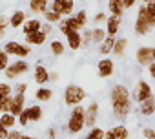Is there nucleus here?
I'll return each instance as SVG.
<instances>
[{
	"mask_svg": "<svg viewBox=\"0 0 155 139\" xmlns=\"http://www.w3.org/2000/svg\"><path fill=\"white\" fill-rule=\"evenodd\" d=\"M110 104L113 110V115L117 119H126L131 110H133V99H131V92L128 90V86L124 84H115L110 90Z\"/></svg>",
	"mask_w": 155,
	"mask_h": 139,
	"instance_id": "nucleus-1",
	"label": "nucleus"
},
{
	"mask_svg": "<svg viewBox=\"0 0 155 139\" xmlns=\"http://www.w3.org/2000/svg\"><path fill=\"white\" fill-rule=\"evenodd\" d=\"M84 128H86V108L82 104H79V106H75L71 110L68 124H66V130L69 134H81Z\"/></svg>",
	"mask_w": 155,
	"mask_h": 139,
	"instance_id": "nucleus-2",
	"label": "nucleus"
},
{
	"mask_svg": "<svg viewBox=\"0 0 155 139\" xmlns=\"http://www.w3.org/2000/svg\"><path fill=\"white\" fill-rule=\"evenodd\" d=\"M86 97H88L86 90H84L82 86H79V84H68V86L64 88V104H66V106L75 108V106L82 104V101H84Z\"/></svg>",
	"mask_w": 155,
	"mask_h": 139,
	"instance_id": "nucleus-3",
	"label": "nucleus"
},
{
	"mask_svg": "<svg viewBox=\"0 0 155 139\" xmlns=\"http://www.w3.org/2000/svg\"><path fill=\"white\" fill-rule=\"evenodd\" d=\"M151 31V26H150V20H148V13H146V6L140 4L139 9H137V15H135V20H133V33L142 37V35H148Z\"/></svg>",
	"mask_w": 155,
	"mask_h": 139,
	"instance_id": "nucleus-4",
	"label": "nucleus"
},
{
	"mask_svg": "<svg viewBox=\"0 0 155 139\" xmlns=\"http://www.w3.org/2000/svg\"><path fill=\"white\" fill-rule=\"evenodd\" d=\"M2 49H4L8 55L17 57V59H28V57L31 55V46L22 44V42H18V40H9V42H6Z\"/></svg>",
	"mask_w": 155,
	"mask_h": 139,
	"instance_id": "nucleus-5",
	"label": "nucleus"
},
{
	"mask_svg": "<svg viewBox=\"0 0 155 139\" xmlns=\"http://www.w3.org/2000/svg\"><path fill=\"white\" fill-rule=\"evenodd\" d=\"M150 97H153V88H151V84H150L148 81H144V79H139V81L135 83L133 92H131V99L139 104V103H142V101H146V99H150Z\"/></svg>",
	"mask_w": 155,
	"mask_h": 139,
	"instance_id": "nucleus-6",
	"label": "nucleus"
},
{
	"mask_svg": "<svg viewBox=\"0 0 155 139\" xmlns=\"http://www.w3.org/2000/svg\"><path fill=\"white\" fill-rule=\"evenodd\" d=\"M28 72H29L28 60H26V59H17V60L9 62V66H8V70L4 72V75H6L9 81H13V79L20 77V75H26Z\"/></svg>",
	"mask_w": 155,
	"mask_h": 139,
	"instance_id": "nucleus-7",
	"label": "nucleus"
},
{
	"mask_svg": "<svg viewBox=\"0 0 155 139\" xmlns=\"http://www.w3.org/2000/svg\"><path fill=\"white\" fill-rule=\"evenodd\" d=\"M75 9V0H53L51 2V11L58 13L60 17H71Z\"/></svg>",
	"mask_w": 155,
	"mask_h": 139,
	"instance_id": "nucleus-8",
	"label": "nucleus"
},
{
	"mask_svg": "<svg viewBox=\"0 0 155 139\" xmlns=\"http://www.w3.org/2000/svg\"><path fill=\"white\" fill-rule=\"evenodd\" d=\"M113 73H115V62L111 59L104 57L97 62V75L101 79H110V77H113Z\"/></svg>",
	"mask_w": 155,
	"mask_h": 139,
	"instance_id": "nucleus-9",
	"label": "nucleus"
},
{
	"mask_svg": "<svg viewBox=\"0 0 155 139\" xmlns=\"http://www.w3.org/2000/svg\"><path fill=\"white\" fill-rule=\"evenodd\" d=\"M58 29H60V33L66 37L69 31H84V28L79 24V20H77L73 15L71 17H66V19H62L60 22H58Z\"/></svg>",
	"mask_w": 155,
	"mask_h": 139,
	"instance_id": "nucleus-10",
	"label": "nucleus"
},
{
	"mask_svg": "<svg viewBox=\"0 0 155 139\" xmlns=\"http://www.w3.org/2000/svg\"><path fill=\"white\" fill-rule=\"evenodd\" d=\"M135 62L142 68H148L153 59H151V46H139L135 51Z\"/></svg>",
	"mask_w": 155,
	"mask_h": 139,
	"instance_id": "nucleus-11",
	"label": "nucleus"
},
{
	"mask_svg": "<svg viewBox=\"0 0 155 139\" xmlns=\"http://www.w3.org/2000/svg\"><path fill=\"white\" fill-rule=\"evenodd\" d=\"M26 110V95L24 93H13L11 95V106H9V114L13 115H20Z\"/></svg>",
	"mask_w": 155,
	"mask_h": 139,
	"instance_id": "nucleus-12",
	"label": "nucleus"
},
{
	"mask_svg": "<svg viewBox=\"0 0 155 139\" xmlns=\"http://www.w3.org/2000/svg\"><path fill=\"white\" fill-rule=\"evenodd\" d=\"M128 137H130V130L124 124H115L108 128L104 134V139H128Z\"/></svg>",
	"mask_w": 155,
	"mask_h": 139,
	"instance_id": "nucleus-13",
	"label": "nucleus"
},
{
	"mask_svg": "<svg viewBox=\"0 0 155 139\" xmlns=\"http://www.w3.org/2000/svg\"><path fill=\"white\" fill-rule=\"evenodd\" d=\"M33 81L38 84V86H42V84H48L51 79H49V70L44 66V64H37L35 66V70H33Z\"/></svg>",
	"mask_w": 155,
	"mask_h": 139,
	"instance_id": "nucleus-14",
	"label": "nucleus"
},
{
	"mask_svg": "<svg viewBox=\"0 0 155 139\" xmlns=\"http://www.w3.org/2000/svg\"><path fill=\"white\" fill-rule=\"evenodd\" d=\"M97 117H99V103H90L86 106V126L93 128L97 126Z\"/></svg>",
	"mask_w": 155,
	"mask_h": 139,
	"instance_id": "nucleus-15",
	"label": "nucleus"
},
{
	"mask_svg": "<svg viewBox=\"0 0 155 139\" xmlns=\"http://www.w3.org/2000/svg\"><path fill=\"white\" fill-rule=\"evenodd\" d=\"M66 44L71 51H77L82 48V31H69L66 35Z\"/></svg>",
	"mask_w": 155,
	"mask_h": 139,
	"instance_id": "nucleus-16",
	"label": "nucleus"
},
{
	"mask_svg": "<svg viewBox=\"0 0 155 139\" xmlns=\"http://www.w3.org/2000/svg\"><path fill=\"white\" fill-rule=\"evenodd\" d=\"M120 19L119 17H113V15H108V20H106V33L111 35V37H117V33L120 31Z\"/></svg>",
	"mask_w": 155,
	"mask_h": 139,
	"instance_id": "nucleus-17",
	"label": "nucleus"
},
{
	"mask_svg": "<svg viewBox=\"0 0 155 139\" xmlns=\"http://www.w3.org/2000/svg\"><path fill=\"white\" fill-rule=\"evenodd\" d=\"M26 20H28L26 13H24L22 9H17V11H13V13H11V17H9V28H11V29L22 28Z\"/></svg>",
	"mask_w": 155,
	"mask_h": 139,
	"instance_id": "nucleus-18",
	"label": "nucleus"
},
{
	"mask_svg": "<svg viewBox=\"0 0 155 139\" xmlns=\"http://www.w3.org/2000/svg\"><path fill=\"white\" fill-rule=\"evenodd\" d=\"M139 114L144 117H151L155 114V97H150V99L139 103Z\"/></svg>",
	"mask_w": 155,
	"mask_h": 139,
	"instance_id": "nucleus-19",
	"label": "nucleus"
},
{
	"mask_svg": "<svg viewBox=\"0 0 155 139\" xmlns=\"http://www.w3.org/2000/svg\"><path fill=\"white\" fill-rule=\"evenodd\" d=\"M49 9V0H29V11L35 15H44Z\"/></svg>",
	"mask_w": 155,
	"mask_h": 139,
	"instance_id": "nucleus-20",
	"label": "nucleus"
},
{
	"mask_svg": "<svg viewBox=\"0 0 155 139\" xmlns=\"http://www.w3.org/2000/svg\"><path fill=\"white\" fill-rule=\"evenodd\" d=\"M108 11H110V15L122 19V15L126 13V8L122 4V0H108Z\"/></svg>",
	"mask_w": 155,
	"mask_h": 139,
	"instance_id": "nucleus-21",
	"label": "nucleus"
},
{
	"mask_svg": "<svg viewBox=\"0 0 155 139\" xmlns=\"http://www.w3.org/2000/svg\"><path fill=\"white\" fill-rule=\"evenodd\" d=\"M40 29H42V22H40V19H28V20L24 22V26H22L24 35H31V33L40 31Z\"/></svg>",
	"mask_w": 155,
	"mask_h": 139,
	"instance_id": "nucleus-22",
	"label": "nucleus"
},
{
	"mask_svg": "<svg viewBox=\"0 0 155 139\" xmlns=\"http://www.w3.org/2000/svg\"><path fill=\"white\" fill-rule=\"evenodd\" d=\"M46 39H48V35L40 29V31H37V33L26 35V44H28V46H42V44L46 42Z\"/></svg>",
	"mask_w": 155,
	"mask_h": 139,
	"instance_id": "nucleus-23",
	"label": "nucleus"
},
{
	"mask_svg": "<svg viewBox=\"0 0 155 139\" xmlns=\"http://www.w3.org/2000/svg\"><path fill=\"white\" fill-rule=\"evenodd\" d=\"M126 49H128V39H124V37H117V40H115V46H113V55L117 57V59H122L124 57V53H126Z\"/></svg>",
	"mask_w": 155,
	"mask_h": 139,
	"instance_id": "nucleus-24",
	"label": "nucleus"
},
{
	"mask_svg": "<svg viewBox=\"0 0 155 139\" xmlns=\"http://www.w3.org/2000/svg\"><path fill=\"white\" fill-rule=\"evenodd\" d=\"M115 40H117V37H111V35H108L101 44H99V53L101 55H110L111 51H113V46H115Z\"/></svg>",
	"mask_w": 155,
	"mask_h": 139,
	"instance_id": "nucleus-25",
	"label": "nucleus"
},
{
	"mask_svg": "<svg viewBox=\"0 0 155 139\" xmlns=\"http://www.w3.org/2000/svg\"><path fill=\"white\" fill-rule=\"evenodd\" d=\"M51 97H53V90H51V88L38 86L37 92H35V99H37L38 103H48V101H51Z\"/></svg>",
	"mask_w": 155,
	"mask_h": 139,
	"instance_id": "nucleus-26",
	"label": "nucleus"
},
{
	"mask_svg": "<svg viewBox=\"0 0 155 139\" xmlns=\"http://www.w3.org/2000/svg\"><path fill=\"white\" fill-rule=\"evenodd\" d=\"M28 115H29L31 123H38L44 115V110H42L40 104H33V106H28Z\"/></svg>",
	"mask_w": 155,
	"mask_h": 139,
	"instance_id": "nucleus-27",
	"label": "nucleus"
},
{
	"mask_svg": "<svg viewBox=\"0 0 155 139\" xmlns=\"http://www.w3.org/2000/svg\"><path fill=\"white\" fill-rule=\"evenodd\" d=\"M0 123H2L8 130H13L18 121H17V115H13L9 112H4V114H0Z\"/></svg>",
	"mask_w": 155,
	"mask_h": 139,
	"instance_id": "nucleus-28",
	"label": "nucleus"
},
{
	"mask_svg": "<svg viewBox=\"0 0 155 139\" xmlns=\"http://www.w3.org/2000/svg\"><path fill=\"white\" fill-rule=\"evenodd\" d=\"M106 37H108V33H106L104 28H99V26L97 28H91V44H97L99 46Z\"/></svg>",
	"mask_w": 155,
	"mask_h": 139,
	"instance_id": "nucleus-29",
	"label": "nucleus"
},
{
	"mask_svg": "<svg viewBox=\"0 0 155 139\" xmlns=\"http://www.w3.org/2000/svg\"><path fill=\"white\" fill-rule=\"evenodd\" d=\"M49 49H51V53H53L55 57H60V55H64V51H66V44H64L62 40L55 39V40L49 42Z\"/></svg>",
	"mask_w": 155,
	"mask_h": 139,
	"instance_id": "nucleus-30",
	"label": "nucleus"
},
{
	"mask_svg": "<svg viewBox=\"0 0 155 139\" xmlns=\"http://www.w3.org/2000/svg\"><path fill=\"white\" fill-rule=\"evenodd\" d=\"M104 134H106L104 128H101V126H93V128H90V132L86 134L84 139H104Z\"/></svg>",
	"mask_w": 155,
	"mask_h": 139,
	"instance_id": "nucleus-31",
	"label": "nucleus"
},
{
	"mask_svg": "<svg viewBox=\"0 0 155 139\" xmlns=\"http://www.w3.org/2000/svg\"><path fill=\"white\" fill-rule=\"evenodd\" d=\"M44 22H49V24H58L60 20H62V17L58 15V13H55V11H51V9H48L44 15Z\"/></svg>",
	"mask_w": 155,
	"mask_h": 139,
	"instance_id": "nucleus-32",
	"label": "nucleus"
},
{
	"mask_svg": "<svg viewBox=\"0 0 155 139\" xmlns=\"http://www.w3.org/2000/svg\"><path fill=\"white\" fill-rule=\"evenodd\" d=\"M146 6V13H148V20H150V26L151 29L155 28V2H150V4H144Z\"/></svg>",
	"mask_w": 155,
	"mask_h": 139,
	"instance_id": "nucleus-33",
	"label": "nucleus"
},
{
	"mask_svg": "<svg viewBox=\"0 0 155 139\" xmlns=\"http://www.w3.org/2000/svg\"><path fill=\"white\" fill-rule=\"evenodd\" d=\"M73 17H75L77 20H79V24H81V26H82V28L86 29V26H88V20H90V19H88V13H86L84 9H81V11H77V13H75Z\"/></svg>",
	"mask_w": 155,
	"mask_h": 139,
	"instance_id": "nucleus-34",
	"label": "nucleus"
},
{
	"mask_svg": "<svg viewBox=\"0 0 155 139\" xmlns=\"http://www.w3.org/2000/svg\"><path fill=\"white\" fill-rule=\"evenodd\" d=\"M9 95H13V86L8 83H0V99L9 97Z\"/></svg>",
	"mask_w": 155,
	"mask_h": 139,
	"instance_id": "nucleus-35",
	"label": "nucleus"
},
{
	"mask_svg": "<svg viewBox=\"0 0 155 139\" xmlns=\"http://www.w3.org/2000/svg\"><path fill=\"white\" fill-rule=\"evenodd\" d=\"M8 66H9V55L4 49H0V72H6Z\"/></svg>",
	"mask_w": 155,
	"mask_h": 139,
	"instance_id": "nucleus-36",
	"label": "nucleus"
},
{
	"mask_svg": "<svg viewBox=\"0 0 155 139\" xmlns=\"http://www.w3.org/2000/svg\"><path fill=\"white\" fill-rule=\"evenodd\" d=\"M17 121H18V124H20V126H28V124L31 123V121H29V115H28V106H26V110L17 117Z\"/></svg>",
	"mask_w": 155,
	"mask_h": 139,
	"instance_id": "nucleus-37",
	"label": "nucleus"
},
{
	"mask_svg": "<svg viewBox=\"0 0 155 139\" xmlns=\"http://www.w3.org/2000/svg\"><path fill=\"white\" fill-rule=\"evenodd\" d=\"M9 106H11V95H9V97H4V99H0V114L9 112Z\"/></svg>",
	"mask_w": 155,
	"mask_h": 139,
	"instance_id": "nucleus-38",
	"label": "nucleus"
},
{
	"mask_svg": "<svg viewBox=\"0 0 155 139\" xmlns=\"http://www.w3.org/2000/svg\"><path fill=\"white\" fill-rule=\"evenodd\" d=\"M91 20H93V24H102V22L106 24L108 15H106L104 11H99V13H95V15H93V19H91Z\"/></svg>",
	"mask_w": 155,
	"mask_h": 139,
	"instance_id": "nucleus-39",
	"label": "nucleus"
},
{
	"mask_svg": "<svg viewBox=\"0 0 155 139\" xmlns=\"http://www.w3.org/2000/svg\"><path fill=\"white\" fill-rule=\"evenodd\" d=\"M90 44H91V29L86 28L82 33V46H90Z\"/></svg>",
	"mask_w": 155,
	"mask_h": 139,
	"instance_id": "nucleus-40",
	"label": "nucleus"
},
{
	"mask_svg": "<svg viewBox=\"0 0 155 139\" xmlns=\"http://www.w3.org/2000/svg\"><path fill=\"white\" fill-rule=\"evenodd\" d=\"M26 92H28V84L26 83H17L13 86V93H24L26 95Z\"/></svg>",
	"mask_w": 155,
	"mask_h": 139,
	"instance_id": "nucleus-41",
	"label": "nucleus"
},
{
	"mask_svg": "<svg viewBox=\"0 0 155 139\" xmlns=\"http://www.w3.org/2000/svg\"><path fill=\"white\" fill-rule=\"evenodd\" d=\"M142 137H144V139H155V128L144 126V128H142Z\"/></svg>",
	"mask_w": 155,
	"mask_h": 139,
	"instance_id": "nucleus-42",
	"label": "nucleus"
},
{
	"mask_svg": "<svg viewBox=\"0 0 155 139\" xmlns=\"http://www.w3.org/2000/svg\"><path fill=\"white\" fill-rule=\"evenodd\" d=\"M9 28V19H4V17H0V39H2L4 31Z\"/></svg>",
	"mask_w": 155,
	"mask_h": 139,
	"instance_id": "nucleus-43",
	"label": "nucleus"
},
{
	"mask_svg": "<svg viewBox=\"0 0 155 139\" xmlns=\"http://www.w3.org/2000/svg\"><path fill=\"white\" fill-rule=\"evenodd\" d=\"M22 135H24V134H22L20 130H15V128H13V130H9V134H8L6 139H22Z\"/></svg>",
	"mask_w": 155,
	"mask_h": 139,
	"instance_id": "nucleus-44",
	"label": "nucleus"
},
{
	"mask_svg": "<svg viewBox=\"0 0 155 139\" xmlns=\"http://www.w3.org/2000/svg\"><path fill=\"white\" fill-rule=\"evenodd\" d=\"M137 2H139V0H122V4H124V8H126V9L135 8V6H137Z\"/></svg>",
	"mask_w": 155,
	"mask_h": 139,
	"instance_id": "nucleus-45",
	"label": "nucleus"
},
{
	"mask_svg": "<svg viewBox=\"0 0 155 139\" xmlns=\"http://www.w3.org/2000/svg\"><path fill=\"white\" fill-rule=\"evenodd\" d=\"M146 72H148V75H150V77L155 81V62H151V64L146 68Z\"/></svg>",
	"mask_w": 155,
	"mask_h": 139,
	"instance_id": "nucleus-46",
	"label": "nucleus"
},
{
	"mask_svg": "<svg viewBox=\"0 0 155 139\" xmlns=\"http://www.w3.org/2000/svg\"><path fill=\"white\" fill-rule=\"evenodd\" d=\"M51 29H53V24H49V22H42V31H44L46 35H49Z\"/></svg>",
	"mask_w": 155,
	"mask_h": 139,
	"instance_id": "nucleus-47",
	"label": "nucleus"
},
{
	"mask_svg": "<svg viewBox=\"0 0 155 139\" xmlns=\"http://www.w3.org/2000/svg\"><path fill=\"white\" fill-rule=\"evenodd\" d=\"M8 134H9V130H8L2 123H0V139H6V137H8Z\"/></svg>",
	"mask_w": 155,
	"mask_h": 139,
	"instance_id": "nucleus-48",
	"label": "nucleus"
},
{
	"mask_svg": "<svg viewBox=\"0 0 155 139\" xmlns=\"http://www.w3.org/2000/svg\"><path fill=\"white\" fill-rule=\"evenodd\" d=\"M48 137H49V139H55V137H57V132H55L53 128H48Z\"/></svg>",
	"mask_w": 155,
	"mask_h": 139,
	"instance_id": "nucleus-49",
	"label": "nucleus"
},
{
	"mask_svg": "<svg viewBox=\"0 0 155 139\" xmlns=\"http://www.w3.org/2000/svg\"><path fill=\"white\" fill-rule=\"evenodd\" d=\"M49 79H51V81H58V75H57V73H49Z\"/></svg>",
	"mask_w": 155,
	"mask_h": 139,
	"instance_id": "nucleus-50",
	"label": "nucleus"
},
{
	"mask_svg": "<svg viewBox=\"0 0 155 139\" xmlns=\"http://www.w3.org/2000/svg\"><path fill=\"white\" fill-rule=\"evenodd\" d=\"M151 59H153V62H155V46H151Z\"/></svg>",
	"mask_w": 155,
	"mask_h": 139,
	"instance_id": "nucleus-51",
	"label": "nucleus"
},
{
	"mask_svg": "<svg viewBox=\"0 0 155 139\" xmlns=\"http://www.w3.org/2000/svg\"><path fill=\"white\" fill-rule=\"evenodd\" d=\"M150 2H155V0H140V4H150Z\"/></svg>",
	"mask_w": 155,
	"mask_h": 139,
	"instance_id": "nucleus-52",
	"label": "nucleus"
},
{
	"mask_svg": "<svg viewBox=\"0 0 155 139\" xmlns=\"http://www.w3.org/2000/svg\"><path fill=\"white\" fill-rule=\"evenodd\" d=\"M22 139H35V137H31V135H26V134H24V135H22Z\"/></svg>",
	"mask_w": 155,
	"mask_h": 139,
	"instance_id": "nucleus-53",
	"label": "nucleus"
},
{
	"mask_svg": "<svg viewBox=\"0 0 155 139\" xmlns=\"http://www.w3.org/2000/svg\"><path fill=\"white\" fill-rule=\"evenodd\" d=\"M35 139H40V137H35Z\"/></svg>",
	"mask_w": 155,
	"mask_h": 139,
	"instance_id": "nucleus-54",
	"label": "nucleus"
},
{
	"mask_svg": "<svg viewBox=\"0 0 155 139\" xmlns=\"http://www.w3.org/2000/svg\"><path fill=\"white\" fill-rule=\"evenodd\" d=\"M153 97H155V92H153Z\"/></svg>",
	"mask_w": 155,
	"mask_h": 139,
	"instance_id": "nucleus-55",
	"label": "nucleus"
}]
</instances>
